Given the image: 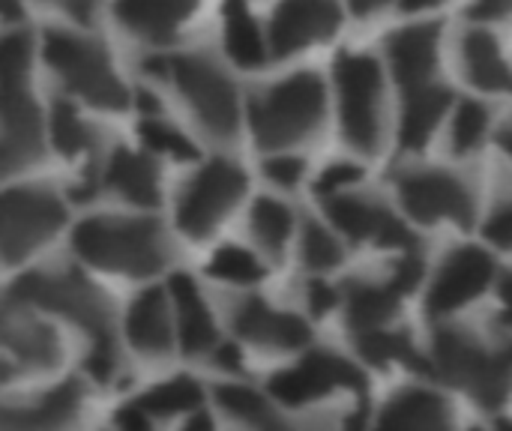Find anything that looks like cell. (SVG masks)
I'll list each match as a JSON object with an SVG mask.
<instances>
[{"label": "cell", "mask_w": 512, "mask_h": 431, "mask_svg": "<svg viewBox=\"0 0 512 431\" xmlns=\"http://www.w3.org/2000/svg\"><path fill=\"white\" fill-rule=\"evenodd\" d=\"M72 249L81 261L132 279L159 273L171 258V246L159 222L126 216L84 219L72 231Z\"/></svg>", "instance_id": "6da1fadb"}, {"label": "cell", "mask_w": 512, "mask_h": 431, "mask_svg": "<svg viewBox=\"0 0 512 431\" xmlns=\"http://www.w3.org/2000/svg\"><path fill=\"white\" fill-rule=\"evenodd\" d=\"M462 60L468 78L486 90V93H501L510 87V69L504 63V54L498 48V39L489 30H468L462 39Z\"/></svg>", "instance_id": "83f0119b"}, {"label": "cell", "mask_w": 512, "mask_h": 431, "mask_svg": "<svg viewBox=\"0 0 512 431\" xmlns=\"http://www.w3.org/2000/svg\"><path fill=\"white\" fill-rule=\"evenodd\" d=\"M360 180H363V168L360 165H354V162H333V165L321 168V174H318L312 189H315L318 198L327 201V198H336V195L348 192Z\"/></svg>", "instance_id": "ab89813d"}, {"label": "cell", "mask_w": 512, "mask_h": 431, "mask_svg": "<svg viewBox=\"0 0 512 431\" xmlns=\"http://www.w3.org/2000/svg\"><path fill=\"white\" fill-rule=\"evenodd\" d=\"M198 0H114L117 21L147 42H171Z\"/></svg>", "instance_id": "7402d4cb"}, {"label": "cell", "mask_w": 512, "mask_h": 431, "mask_svg": "<svg viewBox=\"0 0 512 431\" xmlns=\"http://www.w3.org/2000/svg\"><path fill=\"white\" fill-rule=\"evenodd\" d=\"M66 222L63 201L45 186L0 192V261L18 264L42 249Z\"/></svg>", "instance_id": "ba28073f"}, {"label": "cell", "mask_w": 512, "mask_h": 431, "mask_svg": "<svg viewBox=\"0 0 512 431\" xmlns=\"http://www.w3.org/2000/svg\"><path fill=\"white\" fill-rule=\"evenodd\" d=\"M336 0H282L270 24L273 57H288L312 42L330 39L339 27Z\"/></svg>", "instance_id": "e0dca14e"}, {"label": "cell", "mask_w": 512, "mask_h": 431, "mask_svg": "<svg viewBox=\"0 0 512 431\" xmlns=\"http://www.w3.org/2000/svg\"><path fill=\"white\" fill-rule=\"evenodd\" d=\"M249 431H303V429H297L294 423H285V420H279L276 414H270L264 423H258V426H252Z\"/></svg>", "instance_id": "f907efd6"}, {"label": "cell", "mask_w": 512, "mask_h": 431, "mask_svg": "<svg viewBox=\"0 0 512 431\" xmlns=\"http://www.w3.org/2000/svg\"><path fill=\"white\" fill-rule=\"evenodd\" d=\"M306 303H309V312L315 315H327L339 306V291L327 282H309V291H306Z\"/></svg>", "instance_id": "ee69618b"}, {"label": "cell", "mask_w": 512, "mask_h": 431, "mask_svg": "<svg viewBox=\"0 0 512 431\" xmlns=\"http://www.w3.org/2000/svg\"><path fill=\"white\" fill-rule=\"evenodd\" d=\"M471 431H486V429H471Z\"/></svg>", "instance_id": "11a10c76"}, {"label": "cell", "mask_w": 512, "mask_h": 431, "mask_svg": "<svg viewBox=\"0 0 512 431\" xmlns=\"http://www.w3.org/2000/svg\"><path fill=\"white\" fill-rule=\"evenodd\" d=\"M12 378H15V366L6 363V360H0V387H3L6 381H12Z\"/></svg>", "instance_id": "db71d44e"}, {"label": "cell", "mask_w": 512, "mask_h": 431, "mask_svg": "<svg viewBox=\"0 0 512 431\" xmlns=\"http://www.w3.org/2000/svg\"><path fill=\"white\" fill-rule=\"evenodd\" d=\"M84 414V390L63 381L33 399L0 405V431H72Z\"/></svg>", "instance_id": "2e32d148"}, {"label": "cell", "mask_w": 512, "mask_h": 431, "mask_svg": "<svg viewBox=\"0 0 512 431\" xmlns=\"http://www.w3.org/2000/svg\"><path fill=\"white\" fill-rule=\"evenodd\" d=\"M336 390L363 393L366 375L354 360L330 348L312 351L294 366L270 375V396L288 408H306L318 399H327Z\"/></svg>", "instance_id": "30bf717a"}, {"label": "cell", "mask_w": 512, "mask_h": 431, "mask_svg": "<svg viewBox=\"0 0 512 431\" xmlns=\"http://www.w3.org/2000/svg\"><path fill=\"white\" fill-rule=\"evenodd\" d=\"M216 402H219V408H222L234 423H240V426H246V429L264 423V420L273 414L267 396L258 393V390H252V387H246V384H222V387L216 390Z\"/></svg>", "instance_id": "836d02e7"}, {"label": "cell", "mask_w": 512, "mask_h": 431, "mask_svg": "<svg viewBox=\"0 0 512 431\" xmlns=\"http://www.w3.org/2000/svg\"><path fill=\"white\" fill-rule=\"evenodd\" d=\"M114 426H117L114 431H153L150 429V420H144L135 408H123L117 414V423Z\"/></svg>", "instance_id": "7dc6e473"}, {"label": "cell", "mask_w": 512, "mask_h": 431, "mask_svg": "<svg viewBox=\"0 0 512 431\" xmlns=\"http://www.w3.org/2000/svg\"><path fill=\"white\" fill-rule=\"evenodd\" d=\"M486 132H489V108L477 99H465L453 117V150H456V156L477 150L483 144Z\"/></svg>", "instance_id": "8d00e7d4"}, {"label": "cell", "mask_w": 512, "mask_h": 431, "mask_svg": "<svg viewBox=\"0 0 512 431\" xmlns=\"http://www.w3.org/2000/svg\"><path fill=\"white\" fill-rule=\"evenodd\" d=\"M165 75L174 78L180 93L186 96L192 114L216 141H231L240 129V102L231 78L201 54H177L165 57Z\"/></svg>", "instance_id": "52a82bcc"}, {"label": "cell", "mask_w": 512, "mask_h": 431, "mask_svg": "<svg viewBox=\"0 0 512 431\" xmlns=\"http://www.w3.org/2000/svg\"><path fill=\"white\" fill-rule=\"evenodd\" d=\"M180 431H219V426L213 423V417L207 411H192Z\"/></svg>", "instance_id": "c3c4849f"}, {"label": "cell", "mask_w": 512, "mask_h": 431, "mask_svg": "<svg viewBox=\"0 0 512 431\" xmlns=\"http://www.w3.org/2000/svg\"><path fill=\"white\" fill-rule=\"evenodd\" d=\"M303 174H306V162L297 159V156L279 153V156H273V159L264 162V177L273 186H282V189H294L303 180Z\"/></svg>", "instance_id": "b9f144b4"}, {"label": "cell", "mask_w": 512, "mask_h": 431, "mask_svg": "<svg viewBox=\"0 0 512 431\" xmlns=\"http://www.w3.org/2000/svg\"><path fill=\"white\" fill-rule=\"evenodd\" d=\"M510 9V0H477L468 15L471 18H480V21H495V18H504Z\"/></svg>", "instance_id": "bcb514c9"}, {"label": "cell", "mask_w": 512, "mask_h": 431, "mask_svg": "<svg viewBox=\"0 0 512 431\" xmlns=\"http://www.w3.org/2000/svg\"><path fill=\"white\" fill-rule=\"evenodd\" d=\"M438 24H411L387 39V57L396 81L411 90L417 84L432 81L438 60Z\"/></svg>", "instance_id": "44dd1931"}, {"label": "cell", "mask_w": 512, "mask_h": 431, "mask_svg": "<svg viewBox=\"0 0 512 431\" xmlns=\"http://www.w3.org/2000/svg\"><path fill=\"white\" fill-rule=\"evenodd\" d=\"M498 279L495 258L480 246H456L438 267L426 294V312L432 318L453 315L483 297Z\"/></svg>", "instance_id": "7c38bea8"}, {"label": "cell", "mask_w": 512, "mask_h": 431, "mask_svg": "<svg viewBox=\"0 0 512 431\" xmlns=\"http://www.w3.org/2000/svg\"><path fill=\"white\" fill-rule=\"evenodd\" d=\"M375 431H456V414L435 390L405 387L381 408Z\"/></svg>", "instance_id": "ffe728a7"}, {"label": "cell", "mask_w": 512, "mask_h": 431, "mask_svg": "<svg viewBox=\"0 0 512 431\" xmlns=\"http://www.w3.org/2000/svg\"><path fill=\"white\" fill-rule=\"evenodd\" d=\"M228 315L234 333L261 351H300L312 339V330L300 315L276 309L261 297L237 300Z\"/></svg>", "instance_id": "5bb4252c"}, {"label": "cell", "mask_w": 512, "mask_h": 431, "mask_svg": "<svg viewBox=\"0 0 512 431\" xmlns=\"http://www.w3.org/2000/svg\"><path fill=\"white\" fill-rule=\"evenodd\" d=\"M9 294L30 309H42L69 321L72 327L84 330L90 342L114 339L111 300L75 267L24 273L12 282Z\"/></svg>", "instance_id": "3957f363"}, {"label": "cell", "mask_w": 512, "mask_h": 431, "mask_svg": "<svg viewBox=\"0 0 512 431\" xmlns=\"http://www.w3.org/2000/svg\"><path fill=\"white\" fill-rule=\"evenodd\" d=\"M339 90V123L345 141L360 153H378L384 138V72L372 54L345 51L333 66Z\"/></svg>", "instance_id": "5b68a950"}, {"label": "cell", "mask_w": 512, "mask_h": 431, "mask_svg": "<svg viewBox=\"0 0 512 431\" xmlns=\"http://www.w3.org/2000/svg\"><path fill=\"white\" fill-rule=\"evenodd\" d=\"M249 225H252L258 246L267 255L282 258V252L288 249V240L294 234V213L288 210V204H282L279 198H270V195L258 198L252 204Z\"/></svg>", "instance_id": "f546056e"}, {"label": "cell", "mask_w": 512, "mask_h": 431, "mask_svg": "<svg viewBox=\"0 0 512 431\" xmlns=\"http://www.w3.org/2000/svg\"><path fill=\"white\" fill-rule=\"evenodd\" d=\"M138 132H141V141H144L150 150H156V153H165V156H171V159H177V162H192V159H198V147H195L180 129H174L171 123H165L162 117H147V120H141Z\"/></svg>", "instance_id": "d590c367"}, {"label": "cell", "mask_w": 512, "mask_h": 431, "mask_svg": "<svg viewBox=\"0 0 512 431\" xmlns=\"http://www.w3.org/2000/svg\"><path fill=\"white\" fill-rule=\"evenodd\" d=\"M21 18H24V9H21L18 0H0V21L15 24V21H21Z\"/></svg>", "instance_id": "681fc988"}, {"label": "cell", "mask_w": 512, "mask_h": 431, "mask_svg": "<svg viewBox=\"0 0 512 431\" xmlns=\"http://www.w3.org/2000/svg\"><path fill=\"white\" fill-rule=\"evenodd\" d=\"M126 339L144 357H168L174 351V318L171 303L162 288L141 291L126 309Z\"/></svg>", "instance_id": "d6986e66"}, {"label": "cell", "mask_w": 512, "mask_h": 431, "mask_svg": "<svg viewBox=\"0 0 512 431\" xmlns=\"http://www.w3.org/2000/svg\"><path fill=\"white\" fill-rule=\"evenodd\" d=\"M327 216L354 243H375L381 249H399V252L417 246L411 228L375 198L342 192L336 198H327Z\"/></svg>", "instance_id": "4fadbf2b"}, {"label": "cell", "mask_w": 512, "mask_h": 431, "mask_svg": "<svg viewBox=\"0 0 512 431\" xmlns=\"http://www.w3.org/2000/svg\"><path fill=\"white\" fill-rule=\"evenodd\" d=\"M354 342L360 348V357L366 363H372V366H381V369H387V366H408V369H417V372H429V363L420 354V348L414 345L408 330H396L390 324V327L357 333Z\"/></svg>", "instance_id": "4316f807"}, {"label": "cell", "mask_w": 512, "mask_h": 431, "mask_svg": "<svg viewBox=\"0 0 512 431\" xmlns=\"http://www.w3.org/2000/svg\"><path fill=\"white\" fill-rule=\"evenodd\" d=\"M222 15H225V48H228L231 60L237 66H246V69L261 66L267 60V48H264L258 21L252 18L246 3L243 0H225Z\"/></svg>", "instance_id": "f1b7e54d"}, {"label": "cell", "mask_w": 512, "mask_h": 431, "mask_svg": "<svg viewBox=\"0 0 512 431\" xmlns=\"http://www.w3.org/2000/svg\"><path fill=\"white\" fill-rule=\"evenodd\" d=\"M30 54H33V42L27 33L0 36V93L27 90Z\"/></svg>", "instance_id": "e575fe53"}, {"label": "cell", "mask_w": 512, "mask_h": 431, "mask_svg": "<svg viewBox=\"0 0 512 431\" xmlns=\"http://www.w3.org/2000/svg\"><path fill=\"white\" fill-rule=\"evenodd\" d=\"M339 303L345 309V321L351 333H366L378 327H390L396 321V312L402 306V297L387 282H369V279H351L339 291Z\"/></svg>", "instance_id": "603a6c76"}, {"label": "cell", "mask_w": 512, "mask_h": 431, "mask_svg": "<svg viewBox=\"0 0 512 431\" xmlns=\"http://www.w3.org/2000/svg\"><path fill=\"white\" fill-rule=\"evenodd\" d=\"M486 237H489L495 246H501V249H507V246H510V237H512L510 204H498V207L492 210V216H489V222H486Z\"/></svg>", "instance_id": "7bdbcfd3"}, {"label": "cell", "mask_w": 512, "mask_h": 431, "mask_svg": "<svg viewBox=\"0 0 512 431\" xmlns=\"http://www.w3.org/2000/svg\"><path fill=\"white\" fill-rule=\"evenodd\" d=\"M48 126H51V141H54V147H57L63 156H69V159L90 153L93 144H96V132H93V129L78 117V111H75L69 102H63V99L51 105Z\"/></svg>", "instance_id": "4dcf8cb0"}, {"label": "cell", "mask_w": 512, "mask_h": 431, "mask_svg": "<svg viewBox=\"0 0 512 431\" xmlns=\"http://www.w3.org/2000/svg\"><path fill=\"white\" fill-rule=\"evenodd\" d=\"M207 273L216 279V282H225V285H255L264 279V264L243 246L237 243H225L219 246L210 261H207Z\"/></svg>", "instance_id": "1f68e13d"}, {"label": "cell", "mask_w": 512, "mask_h": 431, "mask_svg": "<svg viewBox=\"0 0 512 431\" xmlns=\"http://www.w3.org/2000/svg\"><path fill=\"white\" fill-rule=\"evenodd\" d=\"M387 0H351V9L357 12V15H369V12H375V9H381Z\"/></svg>", "instance_id": "816d5d0a"}, {"label": "cell", "mask_w": 512, "mask_h": 431, "mask_svg": "<svg viewBox=\"0 0 512 431\" xmlns=\"http://www.w3.org/2000/svg\"><path fill=\"white\" fill-rule=\"evenodd\" d=\"M48 3H57L63 12H69L75 21H81V24H87V21H93V15H96V9H99V0H48Z\"/></svg>", "instance_id": "f6af8a7d"}, {"label": "cell", "mask_w": 512, "mask_h": 431, "mask_svg": "<svg viewBox=\"0 0 512 431\" xmlns=\"http://www.w3.org/2000/svg\"><path fill=\"white\" fill-rule=\"evenodd\" d=\"M438 3L441 0H402L399 6H402V12H420V9H432Z\"/></svg>", "instance_id": "f5cc1de1"}, {"label": "cell", "mask_w": 512, "mask_h": 431, "mask_svg": "<svg viewBox=\"0 0 512 431\" xmlns=\"http://www.w3.org/2000/svg\"><path fill=\"white\" fill-rule=\"evenodd\" d=\"M45 60L63 78V84L93 108L123 111L129 105V93L117 78L105 48L93 39L51 27L45 30Z\"/></svg>", "instance_id": "8992f818"}, {"label": "cell", "mask_w": 512, "mask_h": 431, "mask_svg": "<svg viewBox=\"0 0 512 431\" xmlns=\"http://www.w3.org/2000/svg\"><path fill=\"white\" fill-rule=\"evenodd\" d=\"M201 402H204L201 384L192 375H174L144 390L129 408H135L144 420H171L201 411Z\"/></svg>", "instance_id": "484cf974"}, {"label": "cell", "mask_w": 512, "mask_h": 431, "mask_svg": "<svg viewBox=\"0 0 512 431\" xmlns=\"http://www.w3.org/2000/svg\"><path fill=\"white\" fill-rule=\"evenodd\" d=\"M105 186L114 189L123 201H129L135 207H156L162 201L159 174H156L153 162L141 153L126 150V147H117L108 156Z\"/></svg>", "instance_id": "d4e9b609"}, {"label": "cell", "mask_w": 512, "mask_h": 431, "mask_svg": "<svg viewBox=\"0 0 512 431\" xmlns=\"http://www.w3.org/2000/svg\"><path fill=\"white\" fill-rule=\"evenodd\" d=\"M429 372L474 396L483 408H501L510 396V357L462 327H441L426 357Z\"/></svg>", "instance_id": "7a4b0ae2"}, {"label": "cell", "mask_w": 512, "mask_h": 431, "mask_svg": "<svg viewBox=\"0 0 512 431\" xmlns=\"http://www.w3.org/2000/svg\"><path fill=\"white\" fill-rule=\"evenodd\" d=\"M0 348L30 369H51L60 360L57 333L9 291L0 294Z\"/></svg>", "instance_id": "9a60e30c"}, {"label": "cell", "mask_w": 512, "mask_h": 431, "mask_svg": "<svg viewBox=\"0 0 512 431\" xmlns=\"http://www.w3.org/2000/svg\"><path fill=\"white\" fill-rule=\"evenodd\" d=\"M84 369L93 381L99 384H111L123 363H120V351H117V342L114 339H99V342H90L87 348V357H84Z\"/></svg>", "instance_id": "f35d334b"}, {"label": "cell", "mask_w": 512, "mask_h": 431, "mask_svg": "<svg viewBox=\"0 0 512 431\" xmlns=\"http://www.w3.org/2000/svg\"><path fill=\"white\" fill-rule=\"evenodd\" d=\"M42 156V138H24L0 129V180L33 165Z\"/></svg>", "instance_id": "74e56055"}, {"label": "cell", "mask_w": 512, "mask_h": 431, "mask_svg": "<svg viewBox=\"0 0 512 431\" xmlns=\"http://www.w3.org/2000/svg\"><path fill=\"white\" fill-rule=\"evenodd\" d=\"M396 186H399V198H402L405 210L417 222L453 219L462 228H468L474 222V213H477L474 192L453 171H441V168L405 171V174H399Z\"/></svg>", "instance_id": "8fae6325"}, {"label": "cell", "mask_w": 512, "mask_h": 431, "mask_svg": "<svg viewBox=\"0 0 512 431\" xmlns=\"http://www.w3.org/2000/svg\"><path fill=\"white\" fill-rule=\"evenodd\" d=\"M246 174L231 159H213L198 168L177 198V225L183 234L210 237L243 201Z\"/></svg>", "instance_id": "9c48e42d"}, {"label": "cell", "mask_w": 512, "mask_h": 431, "mask_svg": "<svg viewBox=\"0 0 512 431\" xmlns=\"http://www.w3.org/2000/svg\"><path fill=\"white\" fill-rule=\"evenodd\" d=\"M423 270H426V267H423V255L417 252V246H414V249H405L402 258L396 261V267L390 270L387 285H390L399 297H408V294L420 285Z\"/></svg>", "instance_id": "60d3db41"}, {"label": "cell", "mask_w": 512, "mask_h": 431, "mask_svg": "<svg viewBox=\"0 0 512 431\" xmlns=\"http://www.w3.org/2000/svg\"><path fill=\"white\" fill-rule=\"evenodd\" d=\"M327 93L315 72H297L252 99L249 120L258 147L282 150L306 141L324 123Z\"/></svg>", "instance_id": "277c9868"}, {"label": "cell", "mask_w": 512, "mask_h": 431, "mask_svg": "<svg viewBox=\"0 0 512 431\" xmlns=\"http://www.w3.org/2000/svg\"><path fill=\"white\" fill-rule=\"evenodd\" d=\"M453 102L450 87L426 81L408 90L405 99V111H402V129H399V141L405 150H423L429 144V138L435 135L441 117L447 114Z\"/></svg>", "instance_id": "cb8c5ba5"}, {"label": "cell", "mask_w": 512, "mask_h": 431, "mask_svg": "<svg viewBox=\"0 0 512 431\" xmlns=\"http://www.w3.org/2000/svg\"><path fill=\"white\" fill-rule=\"evenodd\" d=\"M165 294H168L171 318H174V342L192 357H207L222 339H219L216 318L207 300L201 297V288L195 285L192 276L177 273L171 276V285Z\"/></svg>", "instance_id": "ac0fdd59"}, {"label": "cell", "mask_w": 512, "mask_h": 431, "mask_svg": "<svg viewBox=\"0 0 512 431\" xmlns=\"http://www.w3.org/2000/svg\"><path fill=\"white\" fill-rule=\"evenodd\" d=\"M342 255H345V249H342L339 237L330 228H324L315 219H306L303 222V231H300V258H303V264L309 270L327 273V270L339 267Z\"/></svg>", "instance_id": "d6a6232c"}]
</instances>
